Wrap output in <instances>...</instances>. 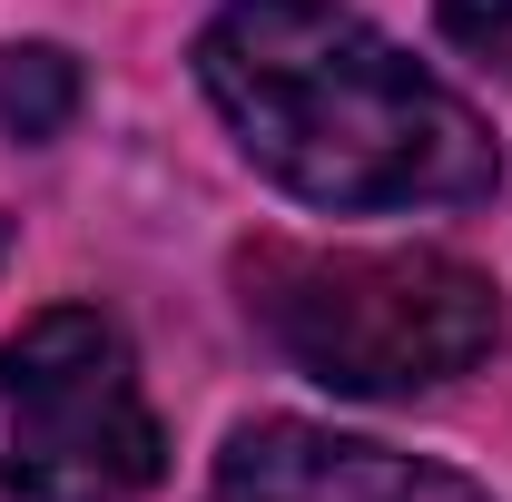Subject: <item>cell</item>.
<instances>
[{"instance_id":"6da1fadb","label":"cell","mask_w":512,"mask_h":502,"mask_svg":"<svg viewBox=\"0 0 512 502\" xmlns=\"http://www.w3.org/2000/svg\"><path fill=\"white\" fill-rule=\"evenodd\" d=\"M197 79L247 168L325 217L473 207L503 188V148L473 99L335 0H227L197 30Z\"/></svg>"},{"instance_id":"7a4b0ae2","label":"cell","mask_w":512,"mask_h":502,"mask_svg":"<svg viewBox=\"0 0 512 502\" xmlns=\"http://www.w3.org/2000/svg\"><path fill=\"white\" fill-rule=\"evenodd\" d=\"M247 315L335 394H434L503 345V296L444 247H256Z\"/></svg>"},{"instance_id":"3957f363","label":"cell","mask_w":512,"mask_h":502,"mask_svg":"<svg viewBox=\"0 0 512 502\" xmlns=\"http://www.w3.org/2000/svg\"><path fill=\"white\" fill-rule=\"evenodd\" d=\"M158 473L168 434L99 306H50L0 335V502H138Z\"/></svg>"},{"instance_id":"277c9868","label":"cell","mask_w":512,"mask_h":502,"mask_svg":"<svg viewBox=\"0 0 512 502\" xmlns=\"http://www.w3.org/2000/svg\"><path fill=\"white\" fill-rule=\"evenodd\" d=\"M207 502H493V493L424 463V453L335 434V424H296V414H256L227 434Z\"/></svg>"},{"instance_id":"5b68a950","label":"cell","mask_w":512,"mask_h":502,"mask_svg":"<svg viewBox=\"0 0 512 502\" xmlns=\"http://www.w3.org/2000/svg\"><path fill=\"white\" fill-rule=\"evenodd\" d=\"M0 119L20 128V138H60V128L79 119V60L50 50V40L0 50Z\"/></svg>"},{"instance_id":"8992f818","label":"cell","mask_w":512,"mask_h":502,"mask_svg":"<svg viewBox=\"0 0 512 502\" xmlns=\"http://www.w3.org/2000/svg\"><path fill=\"white\" fill-rule=\"evenodd\" d=\"M444 40L512 79V0H444Z\"/></svg>"}]
</instances>
